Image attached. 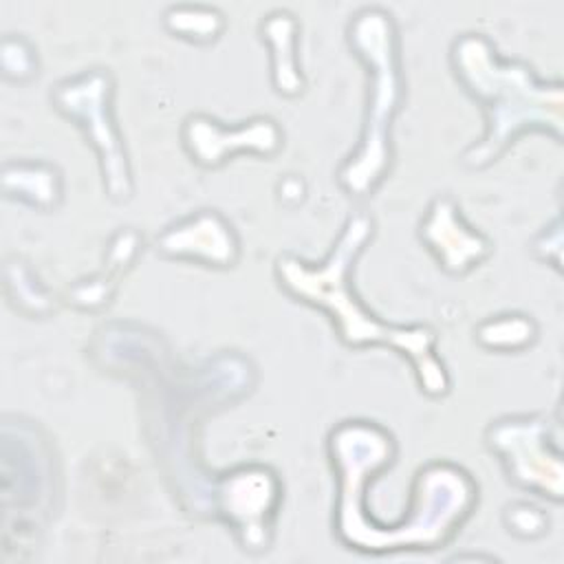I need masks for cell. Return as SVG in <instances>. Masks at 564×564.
<instances>
[{
    "label": "cell",
    "mask_w": 564,
    "mask_h": 564,
    "mask_svg": "<svg viewBox=\"0 0 564 564\" xmlns=\"http://www.w3.org/2000/svg\"><path fill=\"white\" fill-rule=\"evenodd\" d=\"M370 236V216L355 214L324 262L308 264L295 256H282L275 264L280 286L293 297L326 311L344 344L352 348L381 344L408 357L421 390L430 397H443L449 390V377L434 352V333L425 326H392L375 317L350 289V267Z\"/></svg>",
    "instance_id": "6da1fadb"
},
{
    "label": "cell",
    "mask_w": 564,
    "mask_h": 564,
    "mask_svg": "<svg viewBox=\"0 0 564 564\" xmlns=\"http://www.w3.org/2000/svg\"><path fill=\"white\" fill-rule=\"evenodd\" d=\"M452 64L458 82L485 110V134L463 161L480 170L496 161L507 145L527 130L562 139V84L538 82L529 66L502 62L482 35H463L454 42Z\"/></svg>",
    "instance_id": "7a4b0ae2"
},
{
    "label": "cell",
    "mask_w": 564,
    "mask_h": 564,
    "mask_svg": "<svg viewBox=\"0 0 564 564\" xmlns=\"http://www.w3.org/2000/svg\"><path fill=\"white\" fill-rule=\"evenodd\" d=\"M350 44L368 66V101L359 148L339 170L341 187L352 196L370 194L392 161L390 128L401 104L397 33L381 9H364L350 22Z\"/></svg>",
    "instance_id": "3957f363"
},
{
    "label": "cell",
    "mask_w": 564,
    "mask_h": 564,
    "mask_svg": "<svg viewBox=\"0 0 564 564\" xmlns=\"http://www.w3.org/2000/svg\"><path fill=\"white\" fill-rule=\"evenodd\" d=\"M476 500L471 478L456 465L432 463L419 471L408 520L399 527L375 524L368 511H357L335 522L341 544L364 553H390L401 549H436L445 544Z\"/></svg>",
    "instance_id": "277c9868"
},
{
    "label": "cell",
    "mask_w": 564,
    "mask_h": 564,
    "mask_svg": "<svg viewBox=\"0 0 564 564\" xmlns=\"http://www.w3.org/2000/svg\"><path fill=\"white\" fill-rule=\"evenodd\" d=\"M110 97L112 79L99 68L64 79L51 93L55 108L73 119L97 150L108 196L112 200H128L132 196V174L123 141L112 121Z\"/></svg>",
    "instance_id": "5b68a950"
},
{
    "label": "cell",
    "mask_w": 564,
    "mask_h": 564,
    "mask_svg": "<svg viewBox=\"0 0 564 564\" xmlns=\"http://www.w3.org/2000/svg\"><path fill=\"white\" fill-rule=\"evenodd\" d=\"M487 441L502 456L509 476L542 496L562 498V460L551 452L542 419H505L487 430Z\"/></svg>",
    "instance_id": "8992f818"
},
{
    "label": "cell",
    "mask_w": 564,
    "mask_h": 564,
    "mask_svg": "<svg viewBox=\"0 0 564 564\" xmlns=\"http://www.w3.org/2000/svg\"><path fill=\"white\" fill-rule=\"evenodd\" d=\"M183 139L194 161L205 167L220 165L229 154L238 150L273 154L282 143L280 128L271 119H253L247 126L229 130L203 115L189 117L185 121Z\"/></svg>",
    "instance_id": "52a82bcc"
},
{
    "label": "cell",
    "mask_w": 564,
    "mask_h": 564,
    "mask_svg": "<svg viewBox=\"0 0 564 564\" xmlns=\"http://www.w3.org/2000/svg\"><path fill=\"white\" fill-rule=\"evenodd\" d=\"M421 240L449 273H465L487 253V240L467 227L449 198H436L421 225Z\"/></svg>",
    "instance_id": "ba28073f"
},
{
    "label": "cell",
    "mask_w": 564,
    "mask_h": 564,
    "mask_svg": "<svg viewBox=\"0 0 564 564\" xmlns=\"http://www.w3.org/2000/svg\"><path fill=\"white\" fill-rule=\"evenodd\" d=\"M159 249L167 256L196 258L216 267H229L238 256V242L231 227L214 212H200L198 216L170 227L159 238Z\"/></svg>",
    "instance_id": "9c48e42d"
},
{
    "label": "cell",
    "mask_w": 564,
    "mask_h": 564,
    "mask_svg": "<svg viewBox=\"0 0 564 564\" xmlns=\"http://www.w3.org/2000/svg\"><path fill=\"white\" fill-rule=\"evenodd\" d=\"M262 33L273 46V84L282 95H297L304 86L295 64V20L289 13H273L262 22Z\"/></svg>",
    "instance_id": "30bf717a"
},
{
    "label": "cell",
    "mask_w": 564,
    "mask_h": 564,
    "mask_svg": "<svg viewBox=\"0 0 564 564\" xmlns=\"http://www.w3.org/2000/svg\"><path fill=\"white\" fill-rule=\"evenodd\" d=\"M15 167V187L4 189L7 196H11L13 192L40 207H51L55 205V200L59 198V176L53 167L48 165H13Z\"/></svg>",
    "instance_id": "8fae6325"
},
{
    "label": "cell",
    "mask_w": 564,
    "mask_h": 564,
    "mask_svg": "<svg viewBox=\"0 0 564 564\" xmlns=\"http://www.w3.org/2000/svg\"><path fill=\"white\" fill-rule=\"evenodd\" d=\"M535 337V326L524 315H502L478 328V341L487 348L513 350L527 346Z\"/></svg>",
    "instance_id": "7c38bea8"
},
{
    "label": "cell",
    "mask_w": 564,
    "mask_h": 564,
    "mask_svg": "<svg viewBox=\"0 0 564 564\" xmlns=\"http://www.w3.org/2000/svg\"><path fill=\"white\" fill-rule=\"evenodd\" d=\"M167 26L176 33H183L187 37L196 40H209L216 37V33L223 26V20L212 9H192V7H178L167 11Z\"/></svg>",
    "instance_id": "4fadbf2b"
},
{
    "label": "cell",
    "mask_w": 564,
    "mask_h": 564,
    "mask_svg": "<svg viewBox=\"0 0 564 564\" xmlns=\"http://www.w3.org/2000/svg\"><path fill=\"white\" fill-rule=\"evenodd\" d=\"M507 522L513 533L522 538H533L540 535L546 527V518L540 513V509L529 507V505H516L507 511Z\"/></svg>",
    "instance_id": "5bb4252c"
}]
</instances>
